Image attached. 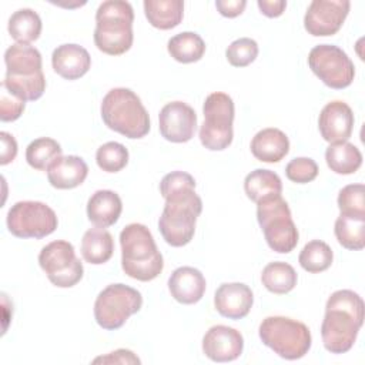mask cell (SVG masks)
Segmentation results:
<instances>
[{
  "instance_id": "5bb4252c",
  "label": "cell",
  "mask_w": 365,
  "mask_h": 365,
  "mask_svg": "<svg viewBox=\"0 0 365 365\" xmlns=\"http://www.w3.org/2000/svg\"><path fill=\"white\" fill-rule=\"evenodd\" d=\"M349 9L348 0H314L304 16V27L315 37L332 36L342 27Z\"/></svg>"
},
{
  "instance_id": "8992f818",
  "label": "cell",
  "mask_w": 365,
  "mask_h": 365,
  "mask_svg": "<svg viewBox=\"0 0 365 365\" xmlns=\"http://www.w3.org/2000/svg\"><path fill=\"white\" fill-rule=\"evenodd\" d=\"M104 124L127 138H143L150 131V117L140 97L130 88H111L101 101Z\"/></svg>"
},
{
  "instance_id": "52a82bcc",
  "label": "cell",
  "mask_w": 365,
  "mask_h": 365,
  "mask_svg": "<svg viewBox=\"0 0 365 365\" xmlns=\"http://www.w3.org/2000/svg\"><path fill=\"white\" fill-rule=\"evenodd\" d=\"M258 334L264 345L289 361L305 356L312 344L309 328L304 322L281 315L262 319Z\"/></svg>"
},
{
  "instance_id": "83f0119b",
  "label": "cell",
  "mask_w": 365,
  "mask_h": 365,
  "mask_svg": "<svg viewBox=\"0 0 365 365\" xmlns=\"http://www.w3.org/2000/svg\"><path fill=\"white\" fill-rule=\"evenodd\" d=\"M244 190L251 201L258 202L267 197L281 195L282 182L278 174H275L274 171L257 168L245 177Z\"/></svg>"
},
{
  "instance_id": "484cf974",
  "label": "cell",
  "mask_w": 365,
  "mask_h": 365,
  "mask_svg": "<svg viewBox=\"0 0 365 365\" xmlns=\"http://www.w3.org/2000/svg\"><path fill=\"white\" fill-rule=\"evenodd\" d=\"M325 161L331 171L348 175L358 171L362 164V154L352 143H332L325 151Z\"/></svg>"
},
{
  "instance_id": "7c38bea8",
  "label": "cell",
  "mask_w": 365,
  "mask_h": 365,
  "mask_svg": "<svg viewBox=\"0 0 365 365\" xmlns=\"http://www.w3.org/2000/svg\"><path fill=\"white\" fill-rule=\"evenodd\" d=\"M308 66L325 86L335 90L346 88L355 77L352 60L334 44L315 46L308 54Z\"/></svg>"
},
{
  "instance_id": "836d02e7",
  "label": "cell",
  "mask_w": 365,
  "mask_h": 365,
  "mask_svg": "<svg viewBox=\"0 0 365 365\" xmlns=\"http://www.w3.org/2000/svg\"><path fill=\"white\" fill-rule=\"evenodd\" d=\"M96 161L103 171L118 173L128 163V150L117 141H108L98 147Z\"/></svg>"
},
{
  "instance_id": "d4e9b609",
  "label": "cell",
  "mask_w": 365,
  "mask_h": 365,
  "mask_svg": "<svg viewBox=\"0 0 365 365\" xmlns=\"http://www.w3.org/2000/svg\"><path fill=\"white\" fill-rule=\"evenodd\" d=\"M114 252V241L111 234L100 227L90 228L81 240V255L86 262L100 265L107 262Z\"/></svg>"
},
{
  "instance_id": "7402d4cb",
  "label": "cell",
  "mask_w": 365,
  "mask_h": 365,
  "mask_svg": "<svg viewBox=\"0 0 365 365\" xmlns=\"http://www.w3.org/2000/svg\"><path fill=\"white\" fill-rule=\"evenodd\" d=\"M121 211V198L111 190H98L87 201V217L100 228L114 225L118 221Z\"/></svg>"
},
{
  "instance_id": "5b68a950",
  "label": "cell",
  "mask_w": 365,
  "mask_h": 365,
  "mask_svg": "<svg viewBox=\"0 0 365 365\" xmlns=\"http://www.w3.org/2000/svg\"><path fill=\"white\" fill-rule=\"evenodd\" d=\"M134 11L128 1H103L96 13L94 43L97 48L110 56H120L133 46Z\"/></svg>"
},
{
  "instance_id": "b9f144b4",
  "label": "cell",
  "mask_w": 365,
  "mask_h": 365,
  "mask_svg": "<svg viewBox=\"0 0 365 365\" xmlns=\"http://www.w3.org/2000/svg\"><path fill=\"white\" fill-rule=\"evenodd\" d=\"M258 9L267 17H279L287 7L285 0H258Z\"/></svg>"
},
{
  "instance_id": "1f68e13d",
  "label": "cell",
  "mask_w": 365,
  "mask_h": 365,
  "mask_svg": "<svg viewBox=\"0 0 365 365\" xmlns=\"http://www.w3.org/2000/svg\"><path fill=\"white\" fill-rule=\"evenodd\" d=\"M63 154L61 145L48 137L33 140L26 148V160L30 167L38 171H47L50 165Z\"/></svg>"
},
{
  "instance_id": "3957f363",
  "label": "cell",
  "mask_w": 365,
  "mask_h": 365,
  "mask_svg": "<svg viewBox=\"0 0 365 365\" xmlns=\"http://www.w3.org/2000/svg\"><path fill=\"white\" fill-rule=\"evenodd\" d=\"M6 77L1 86L23 101L38 100L46 91L40 51L30 44L16 43L4 53Z\"/></svg>"
},
{
  "instance_id": "30bf717a",
  "label": "cell",
  "mask_w": 365,
  "mask_h": 365,
  "mask_svg": "<svg viewBox=\"0 0 365 365\" xmlns=\"http://www.w3.org/2000/svg\"><path fill=\"white\" fill-rule=\"evenodd\" d=\"M143 305L141 294L125 284H110L96 298L94 318L107 331L121 328Z\"/></svg>"
},
{
  "instance_id": "60d3db41",
  "label": "cell",
  "mask_w": 365,
  "mask_h": 365,
  "mask_svg": "<svg viewBox=\"0 0 365 365\" xmlns=\"http://www.w3.org/2000/svg\"><path fill=\"white\" fill-rule=\"evenodd\" d=\"M0 138H1V158H0V164L6 165L9 163H11L16 155H17V143L14 140V137L6 131L0 133Z\"/></svg>"
},
{
  "instance_id": "ab89813d",
  "label": "cell",
  "mask_w": 365,
  "mask_h": 365,
  "mask_svg": "<svg viewBox=\"0 0 365 365\" xmlns=\"http://www.w3.org/2000/svg\"><path fill=\"white\" fill-rule=\"evenodd\" d=\"M245 6H247L245 0H217L215 1V7L220 11V14L228 19H234L240 16L244 11Z\"/></svg>"
},
{
  "instance_id": "4dcf8cb0",
  "label": "cell",
  "mask_w": 365,
  "mask_h": 365,
  "mask_svg": "<svg viewBox=\"0 0 365 365\" xmlns=\"http://www.w3.org/2000/svg\"><path fill=\"white\" fill-rule=\"evenodd\" d=\"M7 30L17 43L29 44L40 37L41 19L31 9H20L9 19Z\"/></svg>"
},
{
  "instance_id": "e0dca14e",
  "label": "cell",
  "mask_w": 365,
  "mask_h": 365,
  "mask_svg": "<svg viewBox=\"0 0 365 365\" xmlns=\"http://www.w3.org/2000/svg\"><path fill=\"white\" fill-rule=\"evenodd\" d=\"M354 113L351 107L339 100L328 103L319 113L318 128L329 144L348 141L354 128Z\"/></svg>"
},
{
  "instance_id": "f546056e",
  "label": "cell",
  "mask_w": 365,
  "mask_h": 365,
  "mask_svg": "<svg viewBox=\"0 0 365 365\" xmlns=\"http://www.w3.org/2000/svg\"><path fill=\"white\" fill-rule=\"evenodd\" d=\"M298 275L294 269L292 265L282 262V261H275L269 262L268 265L264 267L261 272V282L262 285L272 294H288L292 291L297 285Z\"/></svg>"
},
{
  "instance_id": "d6986e66",
  "label": "cell",
  "mask_w": 365,
  "mask_h": 365,
  "mask_svg": "<svg viewBox=\"0 0 365 365\" xmlns=\"http://www.w3.org/2000/svg\"><path fill=\"white\" fill-rule=\"evenodd\" d=\"M205 278L200 269L194 267H180L173 271L168 278V289L171 297L180 304H197L205 292Z\"/></svg>"
},
{
  "instance_id": "8fae6325",
  "label": "cell",
  "mask_w": 365,
  "mask_h": 365,
  "mask_svg": "<svg viewBox=\"0 0 365 365\" xmlns=\"http://www.w3.org/2000/svg\"><path fill=\"white\" fill-rule=\"evenodd\" d=\"M56 212L40 201H19L7 212V228L19 238H44L56 231Z\"/></svg>"
},
{
  "instance_id": "ba28073f",
  "label": "cell",
  "mask_w": 365,
  "mask_h": 365,
  "mask_svg": "<svg viewBox=\"0 0 365 365\" xmlns=\"http://www.w3.org/2000/svg\"><path fill=\"white\" fill-rule=\"evenodd\" d=\"M257 220L268 247L279 254L291 252L298 244V230L291 210L281 195L267 197L257 202Z\"/></svg>"
},
{
  "instance_id": "e575fe53",
  "label": "cell",
  "mask_w": 365,
  "mask_h": 365,
  "mask_svg": "<svg viewBox=\"0 0 365 365\" xmlns=\"http://www.w3.org/2000/svg\"><path fill=\"white\" fill-rule=\"evenodd\" d=\"M258 56V44L250 37H241L234 40L225 50L228 63L234 67H247Z\"/></svg>"
},
{
  "instance_id": "ffe728a7",
  "label": "cell",
  "mask_w": 365,
  "mask_h": 365,
  "mask_svg": "<svg viewBox=\"0 0 365 365\" xmlns=\"http://www.w3.org/2000/svg\"><path fill=\"white\" fill-rule=\"evenodd\" d=\"M54 71L66 80H77L83 77L91 67L88 51L78 44H61L51 54Z\"/></svg>"
},
{
  "instance_id": "2e32d148",
  "label": "cell",
  "mask_w": 365,
  "mask_h": 365,
  "mask_svg": "<svg viewBox=\"0 0 365 365\" xmlns=\"http://www.w3.org/2000/svg\"><path fill=\"white\" fill-rule=\"evenodd\" d=\"M244 349V338L240 331L227 325L211 327L202 338V352L214 362H231Z\"/></svg>"
},
{
  "instance_id": "9c48e42d",
  "label": "cell",
  "mask_w": 365,
  "mask_h": 365,
  "mask_svg": "<svg viewBox=\"0 0 365 365\" xmlns=\"http://www.w3.org/2000/svg\"><path fill=\"white\" fill-rule=\"evenodd\" d=\"M204 123L200 127V141L211 151L228 148L232 143L234 130V101L221 91L211 93L202 106Z\"/></svg>"
},
{
  "instance_id": "ac0fdd59",
  "label": "cell",
  "mask_w": 365,
  "mask_h": 365,
  "mask_svg": "<svg viewBox=\"0 0 365 365\" xmlns=\"http://www.w3.org/2000/svg\"><path fill=\"white\" fill-rule=\"evenodd\" d=\"M254 295L248 285L242 282L221 284L214 295V307L220 315L228 319H241L252 308Z\"/></svg>"
},
{
  "instance_id": "44dd1931",
  "label": "cell",
  "mask_w": 365,
  "mask_h": 365,
  "mask_svg": "<svg viewBox=\"0 0 365 365\" xmlns=\"http://www.w3.org/2000/svg\"><path fill=\"white\" fill-rule=\"evenodd\" d=\"M87 174L88 167L78 155H61L47 170L48 182L58 190H71L81 185Z\"/></svg>"
},
{
  "instance_id": "9a60e30c",
  "label": "cell",
  "mask_w": 365,
  "mask_h": 365,
  "mask_svg": "<svg viewBox=\"0 0 365 365\" xmlns=\"http://www.w3.org/2000/svg\"><path fill=\"white\" fill-rule=\"evenodd\" d=\"M160 134L171 143H187L194 137L197 114L191 106L182 101L167 103L158 114Z\"/></svg>"
},
{
  "instance_id": "d590c367",
  "label": "cell",
  "mask_w": 365,
  "mask_h": 365,
  "mask_svg": "<svg viewBox=\"0 0 365 365\" xmlns=\"http://www.w3.org/2000/svg\"><path fill=\"white\" fill-rule=\"evenodd\" d=\"M338 208L341 212L365 215V187L364 184L345 185L338 194Z\"/></svg>"
},
{
  "instance_id": "7a4b0ae2",
  "label": "cell",
  "mask_w": 365,
  "mask_h": 365,
  "mask_svg": "<svg viewBox=\"0 0 365 365\" xmlns=\"http://www.w3.org/2000/svg\"><path fill=\"white\" fill-rule=\"evenodd\" d=\"M365 305L362 298L351 289H338L331 294L325 305L321 324V336L325 349L331 354L348 352L364 324Z\"/></svg>"
},
{
  "instance_id": "603a6c76",
  "label": "cell",
  "mask_w": 365,
  "mask_h": 365,
  "mask_svg": "<svg viewBox=\"0 0 365 365\" xmlns=\"http://www.w3.org/2000/svg\"><path fill=\"white\" fill-rule=\"evenodd\" d=\"M288 151L289 140L287 134L274 127L258 131L251 140V153L262 163H278Z\"/></svg>"
},
{
  "instance_id": "4fadbf2b",
  "label": "cell",
  "mask_w": 365,
  "mask_h": 365,
  "mask_svg": "<svg viewBox=\"0 0 365 365\" xmlns=\"http://www.w3.org/2000/svg\"><path fill=\"white\" fill-rule=\"evenodd\" d=\"M38 264L48 281L58 288L74 287L84 274L74 247L64 240H57L43 247L38 254Z\"/></svg>"
},
{
  "instance_id": "d6a6232c",
  "label": "cell",
  "mask_w": 365,
  "mask_h": 365,
  "mask_svg": "<svg viewBox=\"0 0 365 365\" xmlns=\"http://www.w3.org/2000/svg\"><path fill=\"white\" fill-rule=\"evenodd\" d=\"M332 259L334 254L331 247L321 240H312L307 242L298 257L299 265L311 274H318L328 269L332 264Z\"/></svg>"
},
{
  "instance_id": "8d00e7d4",
  "label": "cell",
  "mask_w": 365,
  "mask_h": 365,
  "mask_svg": "<svg viewBox=\"0 0 365 365\" xmlns=\"http://www.w3.org/2000/svg\"><path fill=\"white\" fill-rule=\"evenodd\" d=\"M285 175L289 181L297 184H307L317 178L318 165L309 157H298L291 160L285 167Z\"/></svg>"
},
{
  "instance_id": "277c9868",
  "label": "cell",
  "mask_w": 365,
  "mask_h": 365,
  "mask_svg": "<svg viewBox=\"0 0 365 365\" xmlns=\"http://www.w3.org/2000/svg\"><path fill=\"white\" fill-rule=\"evenodd\" d=\"M121 267L134 279L147 282L157 278L163 268V255L158 251L153 234L144 224L133 222L120 232Z\"/></svg>"
},
{
  "instance_id": "74e56055",
  "label": "cell",
  "mask_w": 365,
  "mask_h": 365,
  "mask_svg": "<svg viewBox=\"0 0 365 365\" xmlns=\"http://www.w3.org/2000/svg\"><path fill=\"white\" fill-rule=\"evenodd\" d=\"M26 107V101L9 93L1 86V97H0V120L1 121H14L17 120Z\"/></svg>"
},
{
  "instance_id": "6da1fadb",
  "label": "cell",
  "mask_w": 365,
  "mask_h": 365,
  "mask_svg": "<svg viewBox=\"0 0 365 365\" xmlns=\"http://www.w3.org/2000/svg\"><path fill=\"white\" fill-rule=\"evenodd\" d=\"M160 192L165 200L158 220V230L171 247L187 245L195 232L197 217L202 201L195 192V180L184 171H173L163 177Z\"/></svg>"
},
{
  "instance_id": "4316f807",
  "label": "cell",
  "mask_w": 365,
  "mask_h": 365,
  "mask_svg": "<svg viewBox=\"0 0 365 365\" xmlns=\"http://www.w3.org/2000/svg\"><path fill=\"white\" fill-rule=\"evenodd\" d=\"M338 242L352 251H359L365 247V215L341 212L334 227Z\"/></svg>"
},
{
  "instance_id": "cb8c5ba5",
  "label": "cell",
  "mask_w": 365,
  "mask_h": 365,
  "mask_svg": "<svg viewBox=\"0 0 365 365\" xmlns=\"http://www.w3.org/2000/svg\"><path fill=\"white\" fill-rule=\"evenodd\" d=\"M143 6L148 23L160 30L177 27L184 16L181 0H145Z\"/></svg>"
},
{
  "instance_id": "f1b7e54d",
  "label": "cell",
  "mask_w": 365,
  "mask_h": 365,
  "mask_svg": "<svg viewBox=\"0 0 365 365\" xmlns=\"http://www.w3.org/2000/svg\"><path fill=\"white\" fill-rule=\"evenodd\" d=\"M167 50L175 61L188 64L202 58L205 53V43L197 33L182 31L168 40Z\"/></svg>"
},
{
  "instance_id": "f35d334b",
  "label": "cell",
  "mask_w": 365,
  "mask_h": 365,
  "mask_svg": "<svg viewBox=\"0 0 365 365\" xmlns=\"http://www.w3.org/2000/svg\"><path fill=\"white\" fill-rule=\"evenodd\" d=\"M93 364H140V359L130 349H117L104 356H97Z\"/></svg>"
}]
</instances>
